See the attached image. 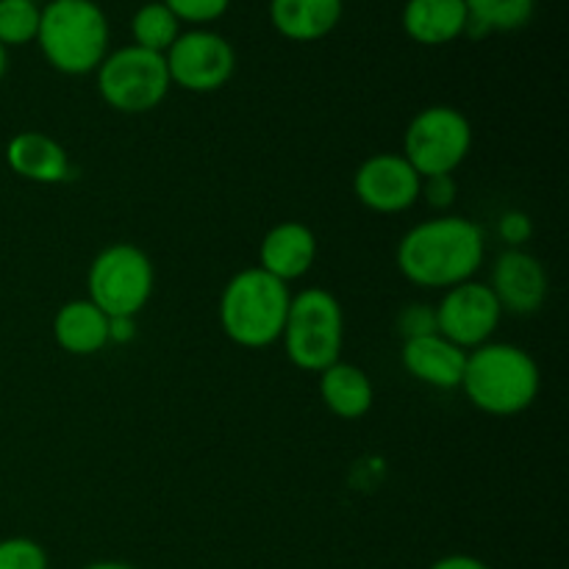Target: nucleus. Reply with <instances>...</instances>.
Here are the masks:
<instances>
[{
	"label": "nucleus",
	"instance_id": "nucleus-3",
	"mask_svg": "<svg viewBox=\"0 0 569 569\" xmlns=\"http://www.w3.org/2000/svg\"><path fill=\"white\" fill-rule=\"evenodd\" d=\"M292 292L261 267H244L228 278L220 295V328L233 345L261 350L281 342Z\"/></svg>",
	"mask_w": 569,
	"mask_h": 569
},
{
	"label": "nucleus",
	"instance_id": "nucleus-4",
	"mask_svg": "<svg viewBox=\"0 0 569 569\" xmlns=\"http://www.w3.org/2000/svg\"><path fill=\"white\" fill-rule=\"evenodd\" d=\"M37 44L61 76H89L109 56V20L94 0H50L39 14Z\"/></svg>",
	"mask_w": 569,
	"mask_h": 569
},
{
	"label": "nucleus",
	"instance_id": "nucleus-22",
	"mask_svg": "<svg viewBox=\"0 0 569 569\" xmlns=\"http://www.w3.org/2000/svg\"><path fill=\"white\" fill-rule=\"evenodd\" d=\"M39 9L31 0H0V44L6 50L37 42Z\"/></svg>",
	"mask_w": 569,
	"mask_h": 569
},
{
	"label": "nucleus",
	"instance_id": "nucleus-10",
	"mask_svg": "<svg viewBox=\"0 0 569 569\" xmlns=\"http://www.w3.org/2000/svg\"><path fill=\"white\" fill-rule=\"evenodd\" d=\"M433 309H437V331L467 353L492 342L503 320V309L489 283L476 281V278L445 289Z\"/></svg>",
	"mask_w": 569,
	"mask_h": 569
},
{
	"label": "nucleus",
	"instance_id": "nucleus-9",
	"mask_svg": "<svg viewBox=\"0 0 569 569\" xmlns=\"http://www.w3.org/2000/svg\"><path fill=\"white\" fill-rule=\"evenodd\" d=\"M170 83L194 94H209L226 87L237 72V50L222 33L209 28L181 31L164 53Z\"/></svg>",
	"mask_w": 569,
	"mask_h": 569
},
{
	"label": "nucleus",
	"instance_id": "nucleus-6",
	"mask_svg": "<svg viewBox=\"0 0 569 569\" xmlns=\"http://www.w3.org/2000/svg\"><path fill=\"white\" fill-rule=\"evenodd\" d=\"M153 261L131 242H114L100 250L87 272V298L106 317H139L153 298Z\"/></svg>",
	"mask_w": 569,
	"mask_h": 569
},
{
	"label": "nucleus",
	"instance_id": "nucleus-21",
	"mask_svg": "<svg viewBox=\"0 0 569 569\" xmlns=\"http://www.w3.org/2000/svg\"><path fill=\"white\" fill-rule=\"evenodd\" d=\"M178 33H181V22L161 0L139 6L137 14L131 17L133 44L150 50V53L164 56L178 39Z\"/></svg>",
	"mask_w": 569,
	"mask_h": 569
},
{
	"label": "nucleus",
	"instance_id": "nucleus-12",
	"mask_svg": "<svg viewBox=\"0 0 569 569\" xmlns=\"http://www.w3.org/2000/svg\"><path fill=\"white\" fill-rule=\"evenodd\" d=\"M489 289L498 298L503 315L531 317L545 306L550 292L548 270L526 248H506L495 259Z\"/></svg>",
	"mask_w": 569,
	"mask_h": 569
},
{
	"label": "nucleus",
	"instance_id": "nucleus-8",
	"mask_svg": "<svg viewBox=\"0 0 569 569\" xmlns=\"http://www.w3.org/2000/svg\"><path fill=\"white\" fill-rule=\"evenodd\" d=\"M472 150V126L456 106H426L403 133V156L420 178L453 176Z\"/></svg>",
	"mask_w": 569,
	"mask_h": 569
},
{
	"label": "nucleus",
	"instance_id": "nucleus-5",
	"mask_svg": "<svg viewBox=\"0 0 569 569\" xmlns=\"http://www.w3.org/2000/svg\"><path fill=\"white\" fill-rule=\"evenodd\" d=\"M281 342L298 370L320 376L337 365L345 350V309L337 295L322 287H306L292 295Z\"/></svg>",
	"mask_w": 569,
	"mask_h": 569
},
{
	"label": "nucleus",
	"instance_id": "nucleus-31",
	"mask_svg": "<svg viewBox=\"0 0 569 569\" xmlns=\"http://www.w3.org/2000/svg\"><path fill=\"white\" fill-rule=\"evenodd\" d=\"M6 70H9V50H6L3 44H0V78L6 76Z\"/></svg>",
	"mask_w": 569,
	"mask_h": 569
},
{
	"label": "nucleus",
	"instance_id": "nucleus-16",
	"mask_svg": "<svg viewBox=\"0 0 569 569\" xmlns=\"http://www.w3.org/2000/svg\"><path fill=\"white\" fill-rule=\"evenodd\" d=\"M400 22L411 42L439 48L465 37L467 6L465 0H406Z\"/></svg>",
	"mask_w": 569,
	"mask_h": 569
},
{
	"label": "nucleus",
	"instance_id": "nucleus-15",
	"mask_svg": "<svg viewBox=\"0 0 569 569\" xmlns=\"http://www.w3.org/2000/svg\"><path fill=\"white\" fill-rule=\"evenodd\" d=\"M400 361H403V370L409 372L415 381L426 383V387L431 389L450 392V389L461 387V376H465V365H467V350H461L459 345L445 339L442 333H431V337H420V339H409V342H403Z\"/></svg>",
	"mask_w": 569,
	"mask_h": 569
},
{
	"label": "nucleus",
	"instance_id": "nucleus-29",
	"mask_svg": "<svg viewBox=\"0 0 569 569\" xmlns=\"http://www.w3.org/2000/svg\"><path fill=\"white\" fill-rule=\"evenodd\" d=\"M428 569H492V567L470 553H450V556H442V559L433 561Z\"/></svg>",
	"mask_w": 569,
	"mask_h": 569
},
{
	"label": "nucleus",
	"instance_id": "nucleus-17",
	"mask_svg": "<svg viewBox=\"0 0 569 569\" xmlns=\"http://www.w3.org/2000/svg\"><path fill=\"white\" fill-rule=\"evenodd\" d=\"M345 0H270V22L289 42H317L339 26Z\"/></svg>",
	"mask_w": 569,
	"mask_h": 569
},
{
	"label": "nucleus",
	"instance_id": "nucleus-20",
	"mask_svg": "<svg viewBox=\"0 0 569 569\" xmlns=\"http://www.w3.org/2000/svg\"><path fill=\"white\" fill-rule=\"evenodd\" d=\"M465 37L481 39L489 33H511L533 20L537 0H465Z\"/></svg>",
	"mask_w": 569,
	"mask_h": 569
},
{
	"label": "nucleus",
	"instance_id": "nucleus-27",
	"mask_svg": "<svg viewBox=\"0 0 569 569\" xmlns=\"http://www.w3.org/2000/svg\"><path fill=\"white\" fill-rule=\"evenodd\" d=\"M456 194H459V183H456V176H433L422 178L420 198H426V203L431 209L445 211L456 203Z\"/></svg>",
	"mask_w": 569,
	"mask_h": 569
},
{
	"label": "nucleus",
	"instance_id": "nucleus-11",
	"mask_svg": "<svg viewBox=\"0 0 569 569\" xmlns=\"http://www.w3.org/2000/svg\"><path fill=\"white\" fill-rule=\"evenodd\" d=\"M422 178L400 153H376L353 172V194L376 214H403L420 200Z\"/></svg>",
	"mask_w": 569,
	"mask_h": 569
},
{
	"label": "nucleus",
	"instance_id": "nucleus-7",
	"mask_svg": "<svg viewBox=\"0 0 569 569\" xmlns=\"http://www.w3.org/2000/svg\"><path fill=\"white\" fill-rule=\"evenodd\" d=\"M94 76L103 103L120 114H148L159 109L172 87L164 56L137 44L111 50Z\"/></svg>",
	"mask_w": 569,
	"mask_h": 569
},
{
	"label": "nucleus",
	"instance_id": "nucleus-24",
	"mask_svg": "<svg viewBox=\"0 0 569 569\" xmlns=\"http://www.w3.org/2000/svg\"><path fill=\"white\" fill-rule=\"evenodd\" d=\"M395 328H398V333L403 342L439 333L437 331V309H433V303H406L403 309L398 311V317H395Z\"/></svg>",
	"mask_w": 569,
	"mask_h": 569
},
{
	"label": "nucleus",
	"instance_id": "nucleus-26",
	"mask_svg": "<svg viewBox=\"0 0 569 569\" xmlns=\"http://www.w3.org/2000/svg\"><path fill=\"white\" fill-rule=\"evenodd\" d=\"M498 237L509 248H526L528 239L533 237V220L520 209H509L498 217Z\"/></svg>",
	"mask_w": 569,
	"mask_h": 569
},
{
	"label": "nucleus",
	"instance_id": "nucleus-28",
	"mask_svg": "<svg viewBox=\"0 0 569 569\" xmlns=\"http://www.w3.org/2000/svg\"><path fill=\"white\" fill-rule=\"evenodd\" d=\"M137 339V317H109V345H128Z\"/></svg>",
	"mask_w": 569,
	"mask_h": 569
},
{
	"label": "nucleus",
	"instance_id": "nucleus-32",
	"mask_svg": "<svg viewBox=\"0 0 569 569\" xmlns=\"http://www.w3.org/2000/svg\"><path fill=\"white\" fill-rule=\"evenodd\" d=\"M31 3H37V0H31Z\"/></svg>",
	"mask_w": 569,
	"mask_h": 569
},
{
	"label": "nucleus",
	"instance_id": "nucleus-30",
	"mask_svg": "<svg viewBox=\"0 0 569 569\" xmlns=\"http://www.w3.org/2000/svg\"><path fill=\"white\" fill-rule=\"evenodd\" d=\"M81 569H139V567L128 565V561H92V565H87Z\"/></svg>",
	"mask_w": 569,
	"mask_h": 569
},
{
	"label": "nucleus",
	"instance_id": "nucleus-25",
	"mask_svg": "<svg viewBox=\"0 0 569 569\" xmlns=\"http://www.w3.org/2000/svg\"><path fill=\"white\" fill-rule=\"evenodd\" d=\"M172 14L178 17V22H189L192 28H203L209 22L220 20L228 11L231 0H161Z\"/></svg>",
	"mask_w": 569,
	"mask_h": 569
},
{
	"label": "nucleus",
	"instance_id": "nucleus-2",
	"mask_svg": "<svg viewBox=\"0 0 569 569\" xmlns=\"http://www.w3.org/2000/svg\"><path fill=\"white\" fill-rule=\"evenodd\" d=\"M461 392L489 417H515L531 409L542 389L539 365L526 348L487 342L467 353Z\"/></svg>",
	"mask_w": 569,
	"mask_h": 569
},
{
	"label": "nucleus",
	"instance_id": "nucleus-13",
	"mask_svg": "<svg viewBox=\"0 0 569 569\" xmlns=\"http://www.w3.org/2000/svg\"><path fill=\"white\" fill-rule=\"evenodd\" d=\"M317 261V237L300 220L276 222L259 242V264L283 283L309 276Z\"/></svg>",
	"mask_w": 569,
	"mask_h": 569
},
{
	"label": "nucleus",
	"instance_id": "nucleus-19",
	"mask_svg": "<svg viewBox=\"0 0 569 569\" xmlns=\"http://www.w3.org/2000/svg\"><path fill=\"white\" fill-rule=\"evenodd\" d=\"M320 398L322 406L339 420H361L372 409L376 389L359 365L339 359L320 372Z\"/></svg>",
	"mask_w": 569,
	"mask_h": 569
},
{
	"label": "nucleus",
	"instance_id": "nucleus-18",
	"mask_svg": "<svg viewBox=\"0 0 569 569\" xmlns=\"http://www.w3.org/2000/svg\"><path fill=\"white\" fill-rule=\"evenodd\" d=\"M53 339L64 353L94 356L109 348V317L89 298L67 300L53 317Z\"/></svg>",
	"mask_w": 569,
	"mask_h": 569
},
{
	"label": "nucleus",
	"instance_id": "nucleus-14",
	"mask_svg": "<svg viewBox=\"0 0 569 569\" xmlns=\"http://www.w3.org/2000/svg\"><path fill=\"white\" fill-rule=\"evenodd\" d=\"M6 164L22 181L53 187L70 178V153L59 139L42 131H20L6 142Z\"/></svg>",
	"mask_w": 569,
	"mask_h": 569
},
{
	"label": "nucleus",
	"instance_id": "nucleus-1",
	"mask_svg": "<svg viewBox=\"0 0 569 569\" xmlns=\"http://www.w3.org/2000/svg\"><path fill=\"white\" fill-rule=\"evenodd\" d=\"M487 256L478 222L459 214H437L411 226L395 248L400 276L420 289L445 292L472 281Z\"/></svg>",
	"mask_w": 569,
	"mask_h": 569
},
{
	"label": "nucleus",
	"instance_id": "nucleus-23",
	"mask_svg": "<svg viewBox=\"0 0 569 569\" xmlns=\"http://www.w3.org/2000/svg\"><path fill=\"white\" fill-rule=\"evenodd\" d=\"M0 569H50L48 550L31 537L0 539Z\"/></svg>",
	"mask_w": 569,
	"mask_h": 569
}]
</instances>
